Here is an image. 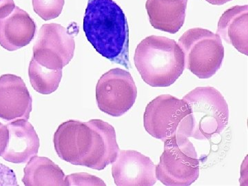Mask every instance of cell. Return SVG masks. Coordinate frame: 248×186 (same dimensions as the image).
Masks as SVG:
<instances>
[{
  "label": "cell",
  "instance_id": "1",
  "mask_svg": "<svg viewBox=\"0 0 248 186\" xmlns=\"http://www.w3.org/2000/svg\"><path fill=\"white\" fill-rule=\"evenodd\" d=\"M53 142L63 161L97 170L115 162L120 150L115 128L101 120L63 122L55 132Z\"/></svg>",
  "mask_w": 248,
  "mask_h": 186
},
{
  "label": "cell",
  "instance_id": "2",
  "mask_svg": "<svg viewBox=\"0 0 248 186\" xmlns=\"http://www.w3.org/2000/svg\"><path fill=\"white\" fill-rule=\"evenodd\" d=\"M83 29L98 53L130 68L128 21L123 10L113 0H89Z\"/></svg>",
  "mask_w": 248,
  "mask_h": 186
},
{
  "label": "cell",
  "instance_id": "3",
  "mask_svg": "<svg viewBox=\"0 0 248 186\" xmlns=\"http://www.w3.org/2000/svg\"><path fill=\"white\" fill-rule=\"evenodd\" d=\"M134 62L142 79L152 87H169L185 69L181 47L174 40L162 36L143 39L135 50Z\"/></svg>",
  "mask_w": 248,
  "mask_h": 186
},
{
  "label": "cell",
  "instance_id": "4",
  "mask_svg": "<svg viewBox=\"0 0 248 186\" xmlns=\"http://www.w3.org/2000/svg\"><path fill=\"white\" fill-rule=\"evenodd\" d=\"M147 133L165 141L175 136L192 137L193 121L188 104L171 94H161L147 105L143 115Z\"/></svg>",
  "mask_w": 248,
  "mask_h": 186
},
{
  "label": "cell",
  "instance_id": "5",
  "mask_svg": "<svg viewBox=\"0 0 248 186\" xmlns=\"http://www.w3.org/2000/svg\"><path fill=\"white\" fill-rule=\"evenodd\" d=\"M183 99L188 104L193 121L191 138L210 140L226 128L229 121L228 103L215 88H196Z\"/></svg>",
  "mask_w": 248,
  "mask_h": 186
},
{
  "label": "cell",
  "instance_id": "6",
  "mask_svg": "<svg viewBox=\"0 0 248 186\" xmlns=\"http://www.w3.org/2000/svg\"><path fill=\"white\" fill-rule=\"evenodd\" d=\"M155 174L167 186H189L198 179V155L188 138L175 136L164 141V151L155 167Z\"/></svg>",
  "mask_w": 248,
  "mask_h": 186
},
{
  "label": "cell",
  "instance_id": "7",
  "mask_svg": "<svg viewBox=\"0 0 248 186\" xmlns=\"http://www.w3.org/2000/svg\"><path fill=\"white\" fill-rule=\"evenodd\" d=\"M179 45L184 52L185 67L200 79H209L221 68L224 47L218 34L194 28L183 34Z\"/></svg>",
  "mask_w": 248,
  "mask_h": 186
},
{
  "label": "cell",
  "instance_id": "8",
  "mask_svg": "<svg viewBox=\"0 0 248 186\" xmlns=\"http://www.w3.org/2000/svg\"><path fill=\"white\" fill-rule=\"evenodd\" d=\"M138 89L129 72L114 68L101 77L96 86L98 108L107 115L119 117L135 104Z\"/></svg>",
  "mask_w": 248,
  "mask_h": 186
},
{
  "label": "cell",
  "instance_id": "9",
  "mask_svg": "<svg viewBox=\"0 0 248 186\" xmlns=\"http://www.w3.org/2000/svg\"><path fill=\"white\" fill-rule=\"evenodd\" d=\"M75 49L73 32L55 23L44 24L32 48V58L50 69H62L73 58Z\"/></svg>",
  "mask_w": 248,
  "mask_h": 186
},
{
  "label": "cell",
  "instance_id": "10",
  "mask_svg": "<svg viewBox=\"0 0 248 186\" xmlns=\"http://www.w3.org/2000/svg\"><path fill=\"white\" fill-rule=\"evenodd\" d=\"M40 146L38 135L27 120L17 119L0 127V156L6 161L28 163Z\"/></svg>",
  "mask_w": 248,
  "mask_h": 186
},
{
  "label": "cell",
  "instance_id": "11",
  "mask_svg": "<svg viewBox=\"0 0 248 186\" xmlns=\"http://www.w3.org/2000/svg\"><path fill=\"white\" fill-rule=\"evenodd\" d=\"M112 175L118 186H153L156 166L148 156L133 150H120L112 163Z\"/></svg>",
  "mask_w": 248,
  "mask_h": 186
},
{
  "label": "cell",
  "instance_id": "12",
  "mask_svg": "<svg viewBox=\"0 0 248 186\" xmlns=\"http://www.w3.org/2000/svg\"><path fill=\"white\" fill-rule=\"evenodd\" d=\"M32 97L24 80L15 75L0 77V118L8 121L29 120Z\"/></svg>",
  "mask_w": 248,
  "mask_h": 186
},
{
  "label": "cell",
  "instance_id": "13",
  "mask_svg": "<svg viewBox=\"0 0 248 186\" xmlns=\"http://www.w3.org/2000/svg\"><path fill=\"white\" fill-rule=\"evenodd\" d=\"M36 29L28 13L16 6L9 14L0 17V45L9 51L19 50L33 40Z\"/></svg>",
  "mask_w": 248,
  "mask_h": 186
},
{
  "label": "cell",
  "instance_id": "14",
  "mask_svg": "<svg viewBox=\"0 0 248 186\" xmlns=\"http://www.w3.org/2000/svg\"><path fill=\"white\" fill-rule=\"evenodd\" d=\"M187 0H147L151 25L157 30L177 33L185 22Z\"/></svg>",
  "mask_w": 248,
  "mask_h": 186
},
{
  "label": "cell",
  "instance_id": "15",
  "mask_svg": "<svg viewBox=\"0 0 248 186\" xmlns=\"http://www.w3.org/2000/svg\"><path fill=\"white\" fill-rule=\"evenodd\" d=\"M248 6H234L220 17L217 34L238 51L248 55Z\"/></svg>",
  "mask_w": 248,
  "mask_h": 186
},
{
  "label": "cell",
  "instance_id": "16",
  "mask_svg": "<svg viewBox=\"0 0 248 186\" xmlns=\"http://www.w3.org/2000/svg\"><path fill=\"white\" fill-rule=\"evenodd\" d=\"M24 172L22 182L26 186H65L63 170L47 157L32 156Z\"/></svg>",
  "mask_w": 248,
  "mask_h": 186
},
{
  "label": "cell",
  "instance_id": "17",
  "mask_svg": "<svg viewBox=\"0 0 248 186\" xmlns=\"http://www.w3.org/2000/svg\"><path fill=\"white\" fill-rule=\"evenodd\" d=\"M31 86L42 94H50L58 89L61 82L62 69H50L32 58L29 68Z\"/></svg>",
  "mask_w": 248,
  "mask_h": 186
},
{
  "label": "cell",
  "instance_id": "18",
  "mask_svg": "<svg viewBox=\"0 0 248 186\" xmlns=\"http://www.w3.org/2000/svg\"><path fill=\"white\" fill-rule=\"evenodd\" d=\"M64 4V0H32L34 11L45 21L58 17Z\"/></svg>",
  "mask_w": 248,
  "mask_h": 186
},
{
  "label": "cell",
  "instance_id": "19",
  "mask_svg": "<svg viewBox=\"0 0 248 186\" xmlns=\"http://www.w3.org/2000/svg\"><path fill=\"white\" fill-rule=\"evenodd\" d=\"M106 186L102 179L88 173H75L65 177V186Z\"/></svg>",
  "mask_w": 248,
  "mask_h": 186
},
{
  "label": "cell",
  "instance_id": "20",
  "mask_svg": "<svg viewBox=\"0 0 248 186\" xmlns=\"http://www.w3.org/2000/svg\"><path fill=\"white\" fill-rule=\"evenodd\" d=\"M0 186H18L16 174L4 164H0Z\"/></svg>",
  "mask_w": 248,
  "mask_h": 186
},
{
  "label": "cell",
  "instance_id": "21",
  "mask_svg": "<svg viewBox=\"0 0 248 186\" xmlns=\"http://www.w3.org/2000/svg\"><path fill=\"white\" fill-rule=\"evenodd\" d=\"M16 6L14 0H0V17L9 14Z\"/></svg>",
  "mask_w": 248,
  "mask_h": 186
},
{
  "label": "cell",
  "instance_id": "22",
  "mask_svg": "<svg viewBox=\"0 0 248 186\" xmlns=\"http://www.w3.org/2000/svg\"><path fill=\"white\" fill-rule=\"evenodd\" d=\"M208 3L213 5H217V6H221L226 4L227 2L232 1V0H205Z\"/></svg>",
  "mask_w": 248,
  "mask_h": 186
},
{
  "label": "cell",
  "instance_id": "23",
  "mask_svg": "<svg viewBox=\"0 0 248 186\" xmlns=\"http://www.w3.org/2000/svg\"><path fill=\"white\" fill-rule=\"evenodd\" d=\"M3 125V124H2L0 123V127H1V125Z\"/></svg>",
  "mask_w": 248,
  "mask_h": 186
}]
</instances>
